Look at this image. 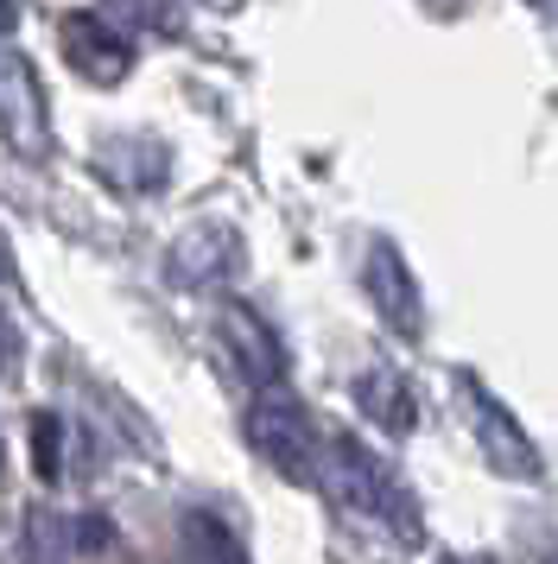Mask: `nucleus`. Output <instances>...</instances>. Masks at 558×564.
Instances as JSON below:
<instances>
[{
	"label": "nucleus",
	"mask_w": 558,
	"mask_h": 564,
	"mask_svg": "<svg viewBox=\"0 0 558 564\" xmlns=\"http://www.w3.org/2000/svg\"><path fill=\"white\" fill-rule=\"evenodd\" d=\"M20 324H13V317H7V305H0V375H13V368H20Z\"/></svg>",
	"instance_id": "13"
},
{
	"label": "nucleus",
	"mask_w": 558,
	"mask_h": 564,
	"mask_svg": "<svg viewBox=\"0 0 558 564\" xmlns=\"http://www.w3.org/2000/svg\"><path fill=\"white\" fill-rule=\"evenodd\" d=\"M533 7H539V13H558V0H533Z\"/></svg>",
	"instance_id": "16"
},
{
	"label": "nucleus",
	"mask_w": 558,
	"mask_h": 564,
	"mask_svg": "<svg viewBox=\"0 0 558 564\" xmlns=\"http://www.w3.org/2000/svg\"><path fill=\"white\" fill-rule=\"evenodd\" d=\"M57 39H64V64H71L83 83H96V89H115V83H127V70H133L127 32H115L101 13H71V20L57 26Z\"/></svg>",
	"instance_id": "4"
},
{
	"label": "nucleus",
	"mask_w": 558,
	"mask_h": 564,
	"mask_svg": "<svg viewBox=\"0 0 558 564\" xmlns=\"http://www.w3.org/2000/svg\"><path fill=\"white\" fill-rule=\"evenodd\" d=\"M242 425H248L254 457L267 463L273 476H286V482H318L324 476V437L311 425V412L299 406V393H286V381L260 387L248 400Z\"/></svg>",
	"instance_id": "2"
},
{
	"label": "nucleus",
	"mask_w": 558,
	"mask_h": 564,
	"mask_svg": "<svg viewBox=\"0 0 558 564\" xmlns=\"http://www.w3.org/2000/svg\"><path fill=\"white\" fill-rule=\"evenodd\" d=\"M463 400H470V425H476L489 463H495L502 476H514V482H533V476H539V451H533V437L514 425V412H507L482 381H470V375H463Z\"/></svg>",
	"instance_id": "5"
},
{
	"label": "nucleus",
	"mask_w": 558,
	"mask_h": 564,
	"mask_svg": "<svg viewBox=\"0 0 558 564\" xmlns=\"http://www.w3.org/2000/svg\"><path fill=\"white\" fill-rule=\"evenodd\" d=\"M0 280H13V254H7V235H0Z\"/></svg>",
	"instance_id": "15"
},
{
	"label": "nucleus",
	"mask_w": 558,
	"mask_h": 564,
	"mask_svg": "<svg viewBox=\"0 0 558 564\" xmlns=\"http://www.w3.org/2000/svg\"><path fill=\"white\" fill-rule=\"evenodd\" d=\"M223 349H228V361H235V375L260 393V387H279L286 381V343L273 336V324L260 317V311H248V305H228L223 311Z\"/></svg>",
	"instance_id": "7"
},
{
	"label": "nucleus",
	"mask_w": 558,
	"mask_h": 564,
	"mask_svg": "<svg viewBox=\"0 0 558 564\" xmlns=\"http://www.w3.org/2000/svg\"><path fill=\"white\" fill-rule=\"evenodd\" d=\"M96 165L121 184V191H159V184L172 178V153H165L159 140H140V133H115V140H101Z\"/></svg>",
	"instance_id": "9"
},
{
	"label": "nucleus",
	"mask_w": 558,
	"mask_h": 564,
	"mask_svg": "<svg viewBox=\"0 0 558 564\" xmlns=\"http://www.w3.org/2000/svg\"><path fill=\"white\" fill-rule=\"evenodd\" d=\"M355 406L394 437H406L419 425V393H412V381H406L400 368H368V375H355Z\"/></svg>",
	"instance_id": "10"
},
{
	"label": "nucleus",
	"mask_w": 558,
	"mask_h": 564,
	"mask_svg": "<svg viewBox=\"0 0 558 564\" xmlns=\"http://www.w3.org/2000/svg\"><path fill=\"white\" fill-rule=\"evenodd\" d=\"M362 285H368V299L375 311L394 324L400 336H419L426 330V299H419V280H412V267L394 241H368V260H362Z\"/></svg>",
	"instance_id": "6"
},
{
	"label": "nucleus",
	"mask_w": 558,
	"mask_h": 564,
	"mask_svg": "<svg viewBox=\"0 0 558 564\" xmlns=\"http://www.w3.org/2000/svg\"><path fill=\"white\" fill-rule=\"evenodd\" d=\"M32 469H39V482H64V419L57 412L32 419Z\"/></svg>",
	"instance_id": "12"
},
{
	"label": "nucleus",
	"mask_w": 558,
	"mask_h": 564,
	"mask_svg": "<svg viewBox=\"0 0 558 564\" xmlns=\"http://www.w3.org/2000/svg\"><path fill=\"white\" fill-rule=\"evenodd\" d=\"M324 469H330L336 501H343L355 520L387 527V533H400V539L419 533V508H412V495H406L400 476H394V469L362 444V437H330V444H324Z\"/></svg>",
	"instance_id": "1"
},
{
	"label": "nucleus",
	"mask_w": 558,
	"mask_h": 564,
	"mask_svg": "<svg viewBox=\"0 0 558 564\" xmlns=\"http://www.w3.org/2000/svg\"><path fill=\"white\" fill-rule=\"evenodd\" d=\"M13 26H20V0H0V45L13 39Z\"/></svg>",
	"instance_id": "14"
},
{
	"label": "nucleus",
	"mask_w": 558,
	"mask_h": 564,
	"mask_svg": "<svg viewBox=\"0 0 558 564\" xmlns=\"http://www.w3.org/2000/svg\"><path fill=\"white\" fill-rule=\"evenodd\" d=\"M0 133L20 159H45L51 153V108H45V83L32 70L25 52L0 45Z\"/></svg>",
	"instance_id": "3"
},
{
	"label": "nucleus",
	"mask_w": 558,
	"mask_h": 564,
	"mask_svg": "<svg viewBox=\"0 0 558 564\" xmlns=\"http://www.w3.org/2000/svg\"><path fill=\"white\" fill-rule=\"evenodd\" d=\"M178 564H248V552H242V539L223 513L191 508L178 520Z\"/></svg>",
	"instance_id": "11"
},
{
	"label": "nucleus",
	"mask_w": 558,
	"mask_h": 564,
	"mask_svg": "<svg viewBox=\"0 0 558 564\" xmlns=\"http://www.w3.org/2000/svg\"><path fill=\"white\" fill-rule=\"evenodd\" d=\"M235 260H242V235L223 229V223H203V229H191V235H178L172 241L165 273H172V285L210 292V285H223L228 273H235Z\"/></svg>",
	"instance_id": "8"
}]
</instances>
